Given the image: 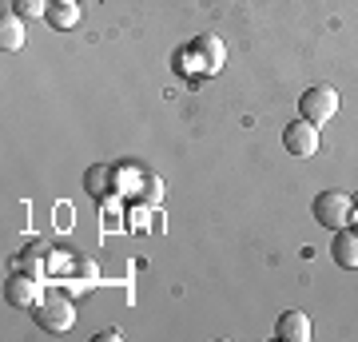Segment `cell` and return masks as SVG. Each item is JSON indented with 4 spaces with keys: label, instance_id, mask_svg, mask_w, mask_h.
<instances>
[{
    "label": "cell",
    "instance_id": "obj_6",
    "mask_svg": "<svg viewBox=\"0 0 358 342\" xmlns=\"http://www.w3.org/2000/svg\"><path fill=\"white\" fill-rule=\"evenodd\" d=\"M331 259L343 271H358V227H338L331 239Z\"/></svg>",
    "mask_w": 358,
    "mask_h": 342
},
{
    "label": "cell",
    "instance_id": "obj_16",
    "mask_svg": "<svg viewBox=\"0 0 358 342\" xmlns=\"http://www.w3.org/2000/svg\"><path fill=\"white\" fill-rule=\"evenodd\" d=\"M355 215H358V207H355Z\"/></svg>",
    "mask_w": 358,
    "mask_h": 342
},
{
    "label": "cell",
    "instance_id": "obj_5",
    "mask_svg": "<svg viewBox=\"0 0 358 342\" xmlns=\"http://www.w3.org/2000/svg\"><path fill=\"white\" fill-rule=\"evenodd\" d=\"M282 148L294 155V159H310L319 152V127L310 120H294V124L282 127Z\"/></svg>",
    "mask_w": 358,
    "mask_h": 342
},
{
    "label": "cell",
    "instance_id": "obj_4",
    "mask_svg": "<svg viewBox=\"0 0 358 342\" xmlns=\"http://www.w3.org/2000/svg\"><path fill=\"white\" fill-rule=\"evenodd\" d=\"M4 299L13 306H20V311H36V306L44 303V287H40L36 275L16 271V275H8V283H4Z\"/></svg>",
    "mask_w": 358,
    "mask_h": 342
},
{
    "label": "cell",
    "instance_id": "obj_1",
    "mask_svg": "<svg viewBox=\"0 0 358 342\" xmlns=\"http://www.w3.org/2000/svg\"><path fill=\"white\" fill-rule=\"evenodd\" d=\"M40 330H52V334H64V330L76 327V306H72V294H44V303L32 311Z\"/></svg>",
    "mask_w": 358,
    "mask_h": 342
},
{
    "label": "cell",
    "instance_id": "obj_15",
    "mask_svg": "<svg viewBox=\"0 0 358 342\" xmlns=\"http://www.w3.org/2000/svg\"><path fill=\"white\" fill-rule=\"evenodd\" d=\"M148 203H159V179L148 176Z\"/></svg>",
    "mask_w": 358,
    "mask_h": 342
},
{
    "label": "cell",
    "instance_id": "obj_2",
    "mask_svg": "<svg viewBox=\"0 0 358 342\" xmlns=\"http://www.w3.org/2000/svg\"><path fill=\"white\" fill-rule=\"evenodd\" d=\"M315 219L331 231L346 227V223L355 219V199H350L346 191H319V195H315Z\"/></svg>",
    "mask_w": 358,
    "mask_h": 342
},
{
    "label": "cell",
    "instance_id": "obj_10",
    "mask_svg": "<svg viewBox=\"0 0 358 342\" xmlns=\"http://www.w3.org/2000/svg\"><path fill=\"white\" fill-rule=\"evenodd\" d=\"M84 191H88L92 199L112 195V167L108 164H92L88 171H84Z\"/></svg>",
    "mask_w": 358,
    "mask_h": 342
},
{
    "label": "cell",
    "instance_id": "obj_8",
    "mask_svg": "<svg viewBox=\"0 0 358 342\" xmlns=\"http://www.w3.org/2000/svg\"><path fill=\"white\" fill-rule=\"evenodd\" d=\"M275 334H279L282 342H310V318L303 315V311H287V315H279V322H275Z\"/></svg>",
    "mask_w": 358,
    "mask_h": 342
},
{
    "label": "cell",
    "instance_id": "obj_9",
    "mask_svg": "<svg viewBox=\"0 0 358 342\" xmlns=\"http://www.w3.org/2000/svg\"><path fill=\"white\" fill-rule=\"evenodd\" d=\"M44 20H48L56 32H72V28L80 24V4H76V0H52Z\"/></svg>",
    "mask_w": 358,
    "mask_h": 342
},
{
    "label": "cell",
    "instance_id": "obj_3",
    "mask_svg": "<svg viewBox=\"0 0 358 342\" xmlns=\"http://www.w3.org/2000/svg\"><path fill=\"white\" fill-rule=\"evenodd\" d=\"M299 112H303V120H310L315 127L331 124L334 115H338V92L327 88V84H319V88H307L303 96H299Z\"/></svg>",
    "mask_w": 358,
    "mask_h": 342
},
{
    "label": "cell",
    "instance_id": "obj_13",
    "mask_svg": "<svg viewBox=\"0 0 358 342\" xmlns=\"http://www.w3.org/2000/svg\"><path fill=\"white\" fill-rule=\"evenodd\" d=\"M48 4L52 0H13V13L24 20H40V16H48Z\"/></svg>",
    "mask_w": 358,
    "mask_h": 342
},
{
    "label": "cell",
    "instance_id": "obj_12",
    "mask_svg": "<svg viewBox=\"0 0 358 342\" xmlns=\"http://www.w3.org/2000/svg\"><path fill=\"white\" fill-rule=\"evenodd\" d=\"M44 263H48V251H44L40 243H32V247H24V251L16 255V271L36 275V279H44Z\"/></svg>",
    "mask_w": 358,
    "mask_h": 342
},
{
    "label": "cell",
    "instance_id": "obj_7",
    "mask_svg": "<svg viewBox=\"0 0 358 342\" xmlns=\"http://www.w3.org/2000/svg\"><path fill=\"white\" fill-rule=\"evenodd\" d=\"M192 52L199 56V64H203V72H207V76H215L219 68H223V60H227V48H223V40H219V36H211V32L195 40V44H192Z\"/></svg>",
    "mask_w": 358,
    "mask_h": 342
},
{
    "label": "cell",
    "instance_id": "obj_14",
    "mask_svg": "<svg viewBox=\"0 0 358 342\" xmlns=\"http://www.w3.org/2000/svg\"><path fill=\"white\" fill-rule=\"evenodd\" d=\"M76 271H80V279H88V283L100 279V266H96V259H88V255H76Z\"/></svg>",
    "mask_w": 358,
    "mask_h": 342
},
{
    "label": "cell",
    "instance_id": "obj_11",
    "mask_svg": "<svg viewBox=\"0 0 358 342\" xmlns=\"http://www.w3.org/2000/svg\"><path fill=\"white\" fill-rule=\"evenodd\" d=\"M0 48L4 52H20L24 48V16H4L0 20Z\"/></svg>",
    "mask_w": 358,
    "mask_h": 342
}]
</instances>
